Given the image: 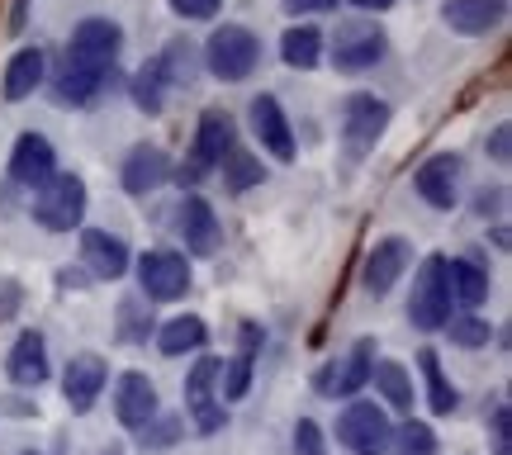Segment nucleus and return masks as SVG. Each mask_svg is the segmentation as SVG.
<instances>
[{
    "instance_id": "nucleus-11",
    "label": "nucleus",
    "mask_w": 512,
    "mask_h": 455,
    "mask_svg": "<svg viewBox=\"0 0 512 455\" xmlns=\"http://www.w3.org/2000/svg\"><path fill=\"white\" fill-rule=\"evenodd\" d=\"M384 48H389V34L380 24H342L332 38V67L337 72H366L384 57Z\"/></svg>"
},
{
    "instance_id": "nucleus-30",
    "label": "nucleus",
    "mask_w": 512,
    "mask_h": 455,
    "mask_svg": "<svg viewBox=\"0 0 512 455\" xmlns=\"http://www.w3.org/2000/svg\"><path fill=\"white\" fill-rule=\"evenodd\" d=\"M152 304H143L138 294H128V299H119V313H114V332H119V342L124 346H143L147 337H152Z\"/></svg>"
},
{
    "instance_id": "nucleus-17",
    "label": "nucleus",
    "mask_w": 512,
    "mask_h": 455,
    "mask_svg": "<svg viewBox=\"0 0 512 455\" xmlns=\"http://www.w3.org/2000/svg\"><path fill=\"white\" fill-rule=\"evenodd\" d=\"M57 176V152L43 133H19L15 152H10V181L24 185V190H38L43 181Z\"/></svg>"
},
{
    "instance_id": "nucleus-29",
    "label": "nucleus",
    "mask_w": 512,
    "mask_h": 455,
    "mask_svg": "<svg viewBox=\"0 0 512 455\" xmlns=\"http://www.w3.org/2000/svg\"><path fill=\"white\" fill-rule=\"evenodd\" d=\"M280 57H285V67L309 72V67H318V57H323V34L313 24H294V29L280 34Z\"/></svg>"
},
{
    "instance_id": "nucleus-43",
    "label": "nucleus",
    "mask_w": 512,
    "mask_h": 455,
    "mask_svg": "<svg viewBox=\"0 0 512 455\" xmlns=\"http://www.w3.org/2000/svg\"><path fill=\"white\" fill-rule=\"evenodd\" d=\"M498 204H503V185H489V190L475 200V209H479V214H494Z\"/></svg>"
},
{
    "instance_id": "nucleus-2",
    "label": "nucleus",
    "mask_w": 512,
    "mask_h": 455,
    "mask_svg": "<svg viewBox=\"0 0 512 455\" xmlns=\"http://www.w3.org/2000/svg\"><path fill=\"white\" fill-rule=\"evenodd\" d=\"M408 323L418 332H441L451 323V280H446V256H427L413 275V299H408Z\"/></svg>"
},
{
    "instance_id": "nucleus-38",
    "label": "nucleus",
    "mask_w": 512,
    "mask_h": 455,
    "mask_svg": "<svg viewBox=\"0 0 512 455\" xmlns=\"http://www.w3.org/2000/svg\"><path fill=\"white\" fill-rule=\"evenodd\" d=\"M489 441H494V455H512V413L503 399H498L494 413H489Z\"/></svg>"
},
{
    "instance_id": "nucleus-19",
    "label": "nucleus",
    "mask_w": 512,
    "mask_h": 455,
    "mask_svg": "<svg viewBox=\"0 0 512 455\" xmlns=\"http://www.w3.org/2000/svg\"><path fill=\"white\" fill-rule=\"evenodd\" d=\"M81 266L91 271V280H119L128 275L133 256H128L124 237L105 233V228H81Z\"/></svg>"
},
{
    "instance_id": "nucleus-18",
    "label": "nucleus",
    "mask_w": 512,
    "mask_h": 455,
    "mask_svg": "<svg viewBox=\"0 0 512 455\" xmlns=\"http://www.w3.org/2000/svg\"><path fill=\"white\" fill-rule=\"evenodd\" d=\"M247 114H252V133L261 143V152H271L275 162H294V133L285 110H280V100L275 95H256L247 105Z\"/></svg>"
},
{
    "instance_id": "nucleus-7",
    "label": "nucleus",
    "mask_w": 512,
    "mask_h": 455,
    "mask_svg": "<svg viewBox=\"0 0 512 455\" xmlns=\"http://www.w3.org/2000/svg\"><path fill=\"white\" fill-rule=\"evenodd\" d=\"M219 356H200V361L190 365V375H185V418L195 422V432L200 437H214L228 413H223V399H219Z\"/></svg>"
},
{
    "instance_id": "nucleus-23",
    "label": "nucleus",
    "mask_w": 512,
    "mask_h": 455,
    "mask_svg": "<svg viewBox=\"0 0 512 455\" xmlns=\"http://www.w3.org/2000/svg\"><path fill=\"white\" fill-rule=\"evenodd\" d=\"M43 67H48L43 48H19V53L5 62V76H0V95H5V100H29V95L43 86Z\"/></svg>"
},
{
    "instance_id": "nucleus-12",
    "label": "nucleus",
    "mask_w": 512,
    "mask_h": 455,
    "mask_svg": "<svg viewBox=\"0 0 512 455\" xmlns=\"http://www.w3.org/2000/svg\"><path fill=\"white\" fill-rule=\"evenodd\" d=\"M157 413H162L157 384L147 380L143 370H124L119 384H114V418H119V427H124V432H143Z\"/></svg>"
},
{
    "instance_id": "nucleus-44",
    "label": "nucleus",
    "mask_w": 512,
    "mask_h": 455,
    "mask_svg": "<svg viewBox=\"0 0 512 455\" xmlns=\"http://www.w3.org/2000/svg\"><path fill=\"white\" fill-rule=\"evenodd\" d=\"M24 19H29V0H15V15H10V34H24Z\"/></svg>"
},
{
    "instance_id": "nucleus-5",
    "label": "nucleus",
    "mask_w": 512,
    "mask_h": 455,
    "mask_svg": "<svg viewBox=\"0 0 512 455\" xmlns=\"http://www.w3.org/2000/svg\"><path fill=\"white\" fill-rule=\"evenodd\" d=\"M256 62H261V43L242 24H223L204 38V67L219 81H247L256 72Z\"/></svg>"
},
{
    "instance_id": "nucleus-10",
    "label": "nucleus",
    "mask_w": 512,
    "mask_h": 455,
    "mask_svg": "<svg viewBox=\"0 0 512 455\" xmlns=\"http://www.w3.org/2000/svg\"><path fill=\"white\" fill-rule=\"evenodd\" d=\"M133 271H138L143 294L157 299V304H171V299H181L190 290V266H185L181 252H143L133 261Z\"/></svg>"
},
{
    "instance_id": "nucleus-8",
    "label": "nucleus",
    "mask_w": 512,
    "mask_h": 455,
    "mask_svg": "<svg viewBox=\"0 0 512 455\" xmlns=\"http://www.w3.org/2000/svg\"><path fill=\"white\" fill-rule=\"evenodd\" d=\"M389 105H384L380 95H366V91H356L342 105V147H347V157L351 162H361L370 147L384 138V128H389Z\"/></svg>"
},
{
    "instance_id": "nucleus-35",
    "label": "nucleus",
    "mask_w": 512,
    "mask_h": 455,
    "mask_svg": "<svg viewBox=\"0 0 512 455\" xmlns=\"http://www.w3.org/2000/svg\"><path fill=\"white\" fill-rule=\"evenodd\" d=\"M181 432H185V418H176V413H157V418H152L143 432H138V441H143L147 451H157V446L181 441Z\"/></svg>"
},
{
    "instance_id": "nucleus-15",
    "label": "nucleus",
    "mask_w": 512,
    "mask_h": 455,
    "mask_svg": "<svg viewBox=\"0 0 512 455\" xmlns=\"http://www.w3.org/2000/svg\"><path fill=\"white\" fill-rule=\"evenodd\" d=\"M176 233L185 237V252L195 256H214L223 247V228H219V214L214 204L204 195H185L181 209H176Z\"/></svg>"
},
{
    "instance_id": "nucleus-42",
    "label": "nucleus",
    "mask_w": 512,
    "mask_h": 455,
    "mask_svg": "<svg viewBox=\"0 0 512 455\" xmlns=\"http://www.w3.org/2000/svg\"><path fill=\"white\" fill-rule=\"evenodd\" d=\"M337 0H285V10L290 15H313V10H332Z\"/></svg>"
},
{
    "instance_id": "nucleus-20",
    "label": "nucleus",
    "mask_w": 512,
    "mask_h": 455,
    "mask_svg": "<svg viewBox=\"0 0 512 455\" xmlns=\"http://www.w3.org/2000/svg\"><path fill=\"white\" fill-rule=\"evenodd\" d=\"M119 181H124L128 195H152V190H162L171 181V157H166L162 147L152 143H138L133 152L124 157V171H119Z\"/></svg>"
},
{
    "instance_id": "nucleus-24",
    "label": "nucleus",
    "mask_w": 512,
    "mask_h": 455,
    "mask_svg": "<svg viewBox=\"0 0 512 455\" xmlns=\"http://www.w3.org/2000/svg\"><path fill=\"white\" fill-rule=\"evenodd\" d=\"M441 19L456 29V34H489L498 19H503V0H446Z\"/></svg>"
},
{
    "instance_id": "nucleus-25",
    "label": "nucleus",
    "mask_w": 512,
    "mask_h": 455,
    "mask_svg": "<svg viewBox=\"0 0 512 455\" xmlns=\"http://www.w3.org/2000/svg\"><path fill=\"white\" fill-rule=\"evenodd\" d=\"M204 342H209V328H204V318H195V313H181V318H171V323H162L157 328V351L162 356H190V351H204Z\"/></svg>"
},
{
    "instance_id": "nucleus-22",
    "label": "nucleus",
    "mask_w": 512,
    "mask_h": 455,
    "mask_svg": "<svg viewBox=\"0 0 512 455\" xmlns=\"http://www.w3.org/2000/svg\"><path fill=\"white\" fill-rule=\"evenodd\" d=\"M256 351H261V328H256V323H242V328H238V356L219 365L223 399H247V389H252V361H256Z\"/></svg>"
},
{
    "instance_id": "nucleus-26",
    "label": "nucleus",
    "mask_w": 512,
    "mask_h": 455,
    "mask_svg": "<svg viewBox=\"0 0 512 455\" xmlns=\"http://www.w3.org/2000/svg\"><path fill=\"white\" fill-rule=\"evenodd\" d=\"M418 370H422V380H427V408H432L437 418H451V413L460 408V389L446 380V370H441L432 346H422L418 351Z\"/></svg>"
},
{
    "instance_id": "nucleus-37",
    "label": "nucleus",
    "mask_w": 512,
    "mask_h": 455,
    "mask_svg": "<svg viewBox=\"0 0 512 455\" xmlns=\"http://www.w3.org/2000/svg\"><path fill=\"white\" fill-rule=\"evenodd\" d=\"M294 455H328V441H323V427L313 418L294 422Z\"/></svg>"
},
{
    "instance_id": "nucleus-34",
    "label": "nucleus",
    "mask_w": 512,
    "mask_h": 455,
    "mask_svg": "<svg viewBox=\"0 0 512 455\" xmlns=\"http://www.w3.org/2000/svg\"><path fill=\"white\" fill-rule=\"evenodd\" d=\"M162 86H166V76H162V67L152 62V67H143V72L133 76V105L143 114H157L162 110Z\"/></svg>"
},
{
    "instance_id": "nucleus-9",
    "label": "nucleus",
    "mask_w": 512,
    "mask_h": 455,
    "mask_svg": "<svg viewBox=\"0 0 512 455\" xmlns=\"http://www.w3.org/2000/svg\"><path fill=\"white\" fill-rule=\"evenodd\" d=\"M233 119L223 110H204L200 114V128H195V147H190V166H181V181L195 185L204 171H214V166L233 152Z\"/></svg>"
},
{
    "instance_id": "nucleus-28",
    "label": "nucleus",
    "mask_w": 512,
    "mask_h": 455,
    "mask_svg": "<svg viewBox=\"0 0 512 455\" xmlns=\"http://www.w3.org/2000/svg\"><path fill=\"white\" fill-rule=\"evenodd\" d=\"M370 380H375V389L384 394V403H389L394 413H413V403H418V389H413V375H408L399 361H375Z\"/></svg>"
},
{
    "instance_id": "nucleus-6",
    "label": "nucleus",
    "mask_w": 512,
    "mask_h": 455,
    "mask_svg": "<svg viewBox=\"0 0 512 455\" xmlns=\"http://www.w3.org/2000/svg\"><path fill=\"white\" fill-rule=\"evenodd\" d=\"M389 432H394V422L375 399H351L337 413V446H347L351 455H384Z\"/></svg>"
},
{
    "instance_id": "nucleus-31",
    "label": "nucleus",
    "mask_w": 512,
    "mask_h": 455,
    "mask_svg": "<svg viewBox=\"0 0 512 455\" xmlns=\"http://www.w3.org/2000/svg\"><path fill=\"white\" fill-rule=\"evenodd\" d=\"M437 451H441L437 432H432L427 422L408 418V422H399V427L389 432V451H384V455H437Z\"/></svg>"
},
{
    "instance_id": "nucleus-36",
    "label": "nucleus",
    "mask_w": 512,
    "mask_h": 455,
    "mask_svg": "<svg viewBox=\"0 0 512 455\" xmlns=\"http://www.w3.org/2000/svg\"><path fill=\"white\" fill-rule=\"evenodd\" d=\"M157 67H162L166 81H190V76H195V48H190V43H176V48H166V53L157 57Z\"/></svg>"
},
{
    "instance_id": "nucleus-14",
    "label": "nucleus",
    "mask_w": 512,
    "mask_h": 455,
    "mask_svg": "<svg viewBox=\"0 0 512 455\" xmlns=\"http://www.w3.org/2000/svg\"><path fill=\"white\" fill-rule=\"evenodd\" d=\"M408 266H413V242H408V237H380V242L370 247L366 266H361V285H366L370 294H389L403 280Z\"/></svg>"
},
{
    "instance_id": "nucleus-27",
    "label": "nucleus",
    "mask_w": 512,
    "mask_h": 455,
    "mask_svg": "<svg viewBox=\"0 0 512 455\" xmlns=\"http://www.w3.org/2000/svg\"><path fill=\"white\" fill-rule=\"evenodd\" d=\"M446 280H451V304L460 309H475L489 299V271L479 266V261H446Z\"/></svg>"
},
{
    "instance_id": "nucleus-3",
    "label": "nucleus",
    "mask_w": 512,
    "mask_h": 455,
    "mask_svg": "<svg viewBox=\"0 0 512 455\" xmlns=\"http://www.w3.org/2000/svg\"><path fill=\"white\" fill-rule=\"evenodd\" d=\"M86 219V181L72 171H57L53 181L38 185L34 195V223L48 233H72Z\"/></svg>"
},
{
    "instance_id": "nucleus-33",
    "label": "nucleus",
    "mask_w": 512,
    "mask_h": 455,
    "mask_svg": "<svg viewBox=\"0 0 512 455\" xmlns=\"http://www.w3.org/2000/svg\"><path fill=\"white\" fill-rule=\"evenodd\" d=\"M446 332H451V342H456L460 351H479V346H489V337H494V328H489L484 318H475V313H460V318H451V323H446Z\"/></svg>"
},
{
    "instance_id": "nucleus-45",
    "label": "nucleus",
    "mask_w": 512,
    "mask_h": 455,
    "mask_svg": "<svg viewBox=\"0 0 512 455\" xmlns=\"http://www.w3.org/2000/svg\"><path fill=\"white\" fill-rule=\"evenodd\" d=\"M351 5H356V10H389L394 0H351Z\"/></svg>"
},
{
    "instance_id": "nucleus-32",
    "label": "nucleus",
    "mask_w": 512,
    "mask_h": 455,
    "mask_svg": "<svg viewBox=\"0 0 512 455\" xmlns=\"http://www.w3.org/2000/svg\"><path fill=\"white\" fill-rule=\"evenodd\" d=\"M219 166H223V190H233V195H242V190H252V185L266 181L261 162H256L252 152H242V147H233Z\"/></svg>"
},
{
    "instance_id": "nucleus-46",
    "label": "nucleus",
    "mask_w": 512,
    "mask_h": 455,
    "mask_svg": "<svg viewBox=\"0 0 512 455\" xmlns=\"http://www.w3.org/2000/svg\"><path fill=\"white\" fill-rule=\"evenodd\" d=\"M105 455H124V451H119V446H110V451H105Z\"/></svg>"
},
{
    "instance_id": "nucleus-41",
    "label": "nucleus",
    "mask_w": 512,
    "mask_h": 455,
    "mask_svg": "<svg viewBox=\"0 0 512 455\" xmlns=\"http://www.w3.org/2000/svg\"><path fill=\"white\" fill-rule=\"evenodd\" d=\"M508 138H512V128L498 124L494 138H489V157H494V162H508V157H512V152H508Z\"/></svg>"
},
{
    "instance_id": "nucleus-4",
    "label": "nucleus",
    "mask_w": 512,
    "mask_h": 455,
    "mask_svg": "<svg viewBox=\"0 0 512 455\" xmlns=\"http://www.w3.org/2000/svg\"><path fill=\"white\" fill-rule=\"evenodd\" d=\"M370 370H375V337H356L351 351L332 356V361L313 375V394H318V399H356L370 384Z\"/></svg>"
},
{
    "instance_id": "nucleus-21",
    "label": "nucleus",
    "mask_w": 512,
    "mask_h": 455,
    "mask_svg": "<svg viewBox=\"0 0 512 455\" xmlns=\"http://www.w3.org/2000/svg\"><path fill=\"white\" fill-rule=\"evenodd\" d=\"M5 375L19 389H38V384L48 380V342L38 332H19L10 356H5Z\"/></svg>"
},
{
    "instance_id": "nucleus-39",
    "label": "nucleus",
    "mask_w": 512,
    "mask_h": 455,
    "mask_svg": "<svg viewBox=\"0 0 512 455\" xmlns=\"http://www.w3.org/2000/svg\"><path fill=\"white\" fill-rule=\"evenodd\" d=\"M19 309H24V285L15 275H0V323L19 318Z\"/></svg>"
},
{
    "instance_id": "nucleus-13",
    "label": "nucleus",
    "mask_w": 512,
    "mask_h": 455,
    "mask_svg": "<svg viewBox=\"0 0 512 455\" xmlns=\"http://www.w3.org/2000/svg\"><path fill=\"white\" fill-rule=\"evenodd\" d=\"M460 176H465V162H460L456 152H437L432 162L418 166L413 190H418L422 204H432V209H456L460 204Z\"/></svg>"
},
{
    "instance_id": "nucleus-47",
    "label": "nucleus",
    "mask_w": 512,
    "mask_h": 455,
    "mask_svg": "<svg viewBox=\"0 0 512 455\" xmlns=\"http://www.w3.org/2000/svg\"><path fill=\"white\" fill-rule=\"evenodd\" d=\"M24 455H34V451H24Z\"/></svg>"
},
{
    "instance_id": "nucleus-1",
    "label": "nucleus",
    "mask_w": 512,
    "mask_h": 455,
    "mask_svg": "<svg viewBox=\"0 0 512 455\" xmlns=\"http://www.w3.org/2000/svg\"><path fill=\"white\" fill-rule=\"evenodd\" d=\"M119 43H124V34H119L114 19H81L72 34V48H67V72L57 81V100L62 105H86L105 86L114 57H119Z\"/></svg>"
},
{
    "instance_id": "nucleus-40",
    "label": "nucleus",
    "mask_w": 512,
    "mask_h": 455,
    "mask_svg": "<svg viewBox=\"0 0 512 455\" xmlns=\"http://www.w3.org/2000/svg\"><path fill=\"white\" fill-rule=\"evenodd\" d=\"M223 0H171V10L181 19H214Z\"/></svg>"
},
{
    "instance_id": "nucleus-16",
    "label": "nucleus",
    "mask_w": 512,
    "mask_h": 455,
    "mask_svg": "<svg viewBox=\"0 0 512 455\" xmlns=\"http://www.w3.org/2000/svg\"><path fill=\"white\" fill-rule=\"evenodd\" d=\"M105 380H110L105 356L81 351V356H72L67 370H62V399L72 403V413H91L95 399H100V389H105Z\"/></svg>"
}]
</instances>
